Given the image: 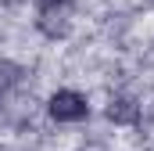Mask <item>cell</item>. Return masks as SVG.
Here are the masks:
<instances>
[{
	"label": "cell",
	"instance_id": "1",
	"mask_svg": "<svg viewBox=\"0 0 154 151\" xmlns=\"http://www.w3.org/2000/svg\"><path fill=\"white\" fill-rule=\"evenodd\" d=\"M86 112H90V104L75 90H57L50 97V115L57 122H79V119H86Z\"/></svg>",
	"mask_w": 154,
	"mask_h": 151
},
{
	"label": "cell",
	"instance_id": "2",
	"mask_svg": "<svg viewBox=\"0 0 154 151\" xmlns=\"http://www.w3.org/2000/svg\"><path fill=\"white\" fill-rule=\"evenodd\" d=\"M18 83H22V69L11 65V61H0V97H4L11 86H18Z\"/></svg>",
	"mask_w": 154,
	"mask_h": 151
},
{
	"label": "cell",
	"instance_id": "3",
	"mask_svg": "<svg viewBox=\"0 0 154 151\" xmlns=\"http://www.w3.org/2000/svg\"><path fill=\"white\" fill-rule=\"evenodd\" d=\"M108 119L129 122V119H133V108H129V101H111V108H108Z\"/></svg>",
	"mask_w": 154,
	"mask_h": 151
}]
</instances>
